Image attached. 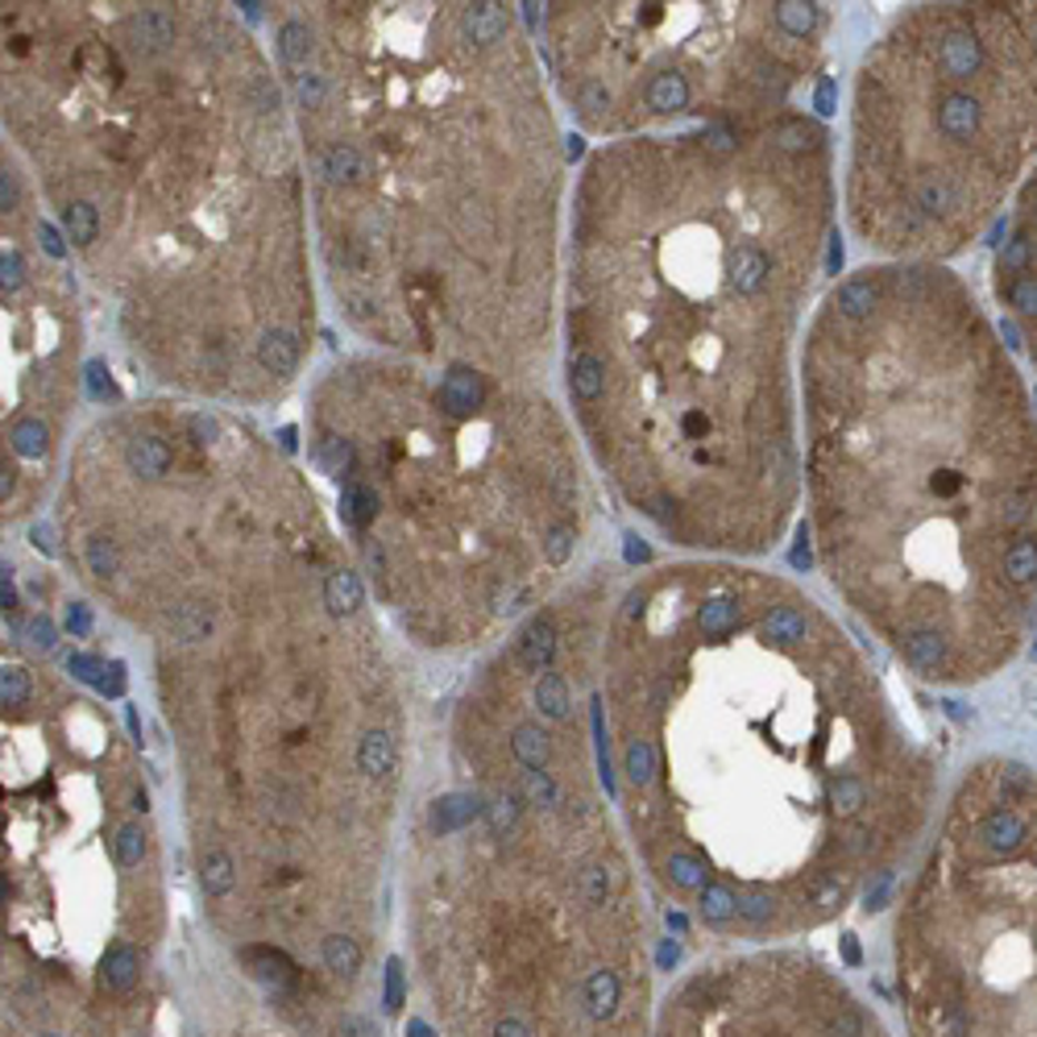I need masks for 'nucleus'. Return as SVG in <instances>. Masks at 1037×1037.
<instances>
[{
	"label": "nucleus",
	"mask_w": 1037,
	"mask_h": 1037,
	"mask_svg": "<svg viewBox=\"0 0 1037 1037\" xmlns=\"http://www.w3.org/2000/svg\"><path fill=\"white\" fill-rule=\"evenodd\" d=\"M809 117L623 141L577 191L569 391L676 544L768 552L797 494L793 340L830 229Z\"/></svg>",
	"instance_id": "2"
},
{
	"label": "nucleus",
	"mask_w": 1037,
	"mask_h": 1037,
	"mask_svg": "<svg viewBox=\"0 0 1037 1037\" xmlns=\"http://www.w3.org/2000/svg\"><path fill=\"white\" fill-rule=\"evenodd\" d=\"M822 4H561L565 92L602 134L676 117L760 125L818 62Z\"/></svg>",
	"instance_id": "6"
},
{
	"label": "nucleus",
	"mask_w": 1037,
	"mask_h": 1037,
	"mask_svg": "<svg viewBox=\"0 0 1037 1037\" xmlns=\"http://www.w3.org/2000/svg\"><path fill=\"white\" fill-rule=\"evenodd\" d=\"M436 403H441L444 415H473L477 407H486V378L470 366H453L441 378V391H436Z\"/></svg>",
	"instance_id": "8"
},
{
	"label": "nucleus",
	"mask_w": 1037,
	"mask_h": 1037,
	"mask_svg": "<svg viewBox=\"0 0 1037 1037\" xmlns=\"http://www.w3.org/2000/svg\"><path fill=\"white\" fill-rule=\"evenodd\" d=\"M141 979V950L138 946H108L100 959V991L108 996H125L134 991Z\"/></svg>",
	"instance_id": "11"
},
{
	"label": "nucleus",
	"mask_w": 1037,
	"mask_h": 1037,
	"mask_svg": "<svg viewBox=\"0 0 1037 1037\" xmlns=\"http://www.w3.org/2000/svg\"><path fill=\"white\" fill-rule=\"evenodd\" d=\"M1037 170V0L921 4L855 83V229L900 258H950Z\"/></svg>",
	"instance_id": "4"
},
{
	"label": "nucleus",
	"mask_w": 1037,
	"mask_h": 1037,
	"mask_svg": "<svg viewBox=\"0 0 1037 1037\" xmlns=\"http://www.w3.org/2000/svg\"><path fill=\"white\" fill-rule=\"evenodd\" d=\"M357 772L369 780H382L395 772V739L382 727H374V731H366L357 739Z\"/></svg>",
	"instance_id": "13"
},
{
	"label": "nucleus",
	"mask_w": 1037,
	"mask_h": 1037,
	"mask_svg": "<svg viewBox=\"0 0 1037 1037\" xmlns=\"http://www.w3.org/2000/svg\"><path fill=\"white\" fill-rule=\"evenodd\" d=\"M556 648H561V635H556L552 619H532L515 640V660L523 664V672H544L552 669Z\"/></svg>",
	"instance_id": "9"
},
{
	"label": "nucleus",
	"mask_w": 1037,
	"mask_h": 1037,
	"mask_svg": "<svg viewBox=\"0 0 1037 1037\" xmlns=\"http://www.w3.org/2000/svg\"><path fill=\"white\" fill-rule=\"evenodd\" d=\"M62 225H67V233H71V241L76 245H92L96 233H100L96 208L88 204V199H67V208H62Z\"/></svg>",
	"instance_id": "18"
},
{
	"label": "nucleus",
	"mask_w": 1037,
	"mask_h": 1037,
	"mask_svg": "<svg viewBox=\"0 0 1037 1037\" xmlns=\"http://www.w3.org/2000/svg\"><path fill=\"white\" fill-rule=\"evenodd\" d=\"M30 693H33L30 672L21 669V664H9V669H4V681H0V698H4V705L17 710V705L30 702Z\"/></svg>",
	"instance_id": "21"
},
{
	"label": "nucleus",
	"mask_w": 1037,
	"mask_h": 1037,
	"mask_svg": "<svg viewBox=\"0 0 1037 1037\" xmlns=\"http://www.w3.org/2000/svg\"><path fill=\"white\" fill-rule=\"evenodd\" d=\"M398 1005H403V962L395 959L386 967V1008L395 1013Z\"/></svg>",
	"instance_id": "22"
},
{
	"label": "nucleus",
	"mask_w": 1037,
	"mask_h": 1037,
	"mask_svg": "<svg viewBox=\"0 0 1037 1037\" xmlns=\"http://www.w3.org/2000/svg\"><path fill=\"white\" fill-rule=\"evenodd\" d=\"M112 847H117V863H121V868H141V859H146V834H141L138 822H125L121 830H117Z\"/></svg>",
	"instance_id": "19"
},
{
	"label": "nucleus",
	"mask_w": 1037,
	"mask_h": 1037,
	"mask_svg": "<svg viewBox=\"0 0 1037 1037\" xmlns=\"http://www.w3.org/2000/svg\"><path fill=\"white\" fill-rule=\"evenodd\" d=\"M0 270H4V290H17V287H21V258H17V254H4V261H0Z\"/></svg>",
	"instance_id": "23"
},
{
	"label": "nucleus",
	"mask_w": 1037,
	"mask_h": 1037,
	"mask_svg": "<svg viewBox=\"0 0 1037 1037\" xmlns=\"http://www.w3.org/2000/svg\"><path fill=\"white\" fill-rule=\"evenodd\" d=\"M30 635H33V643H38V648H55V626H50V619H33Z\"/></svg>",
	"instance_id": "24"
},
{
	"label": "nucleus",
	"mask_w": 1037,
	"mask_h": 1037,
	"mask_svg": "<svg viewBox=\"0 0 1037 1037\" xmlns=\"http://www.w3.org/2000/svg\"><path fill=\"white\" fill-rule=\"evenodd\" d=\"M320 962L336 976H357L362 971V942L353 934H328L320 942Z\"/></svg>",
	"instance_id": "15"
},
{
	"label": "nucleus",
	"mask_w": 1037,
	"mask_h": 1037,
	"mask_svg": "<svg viewBox=\"0 0 1037 1037\" xmlns=\"http://www.w3.org/2000/svg\"><path fill=\"white\" fill-rule=\"evenodd\" d=\"M897 988L909 1037H1037V768L959 777L905 888Z\"/></svg>",
	"instance_id": "5"
},
{
	"label": "nucleus",
	"mask_w": 1037,
	"mask_h": 1037,
	"mask_svg": "<svg viewBox=\"0 0 1037 1037\" xmlns=\"http://www.w3.org/2000/svg\"><path fill=\"white\" fill-rule=\"evenodd\" d=\"M602 656L626 826L702 926H826L921 839L938 793L930 739L797 585L660 569L619 597Z\"/></svg>",
	"instance_id": "1"
},
{
	"label": "nucleus",
	"mask_w": 1037,
	"mask_h": 1037,
	"mask_svg": "<svg viewBox=\"0 0 1037 1037\" xmlns=\"http://www.w3.org/2000/svg\"><path fill=\"white\" fill-rule=\"evenodd\" d=\"M254 357L266 374L275 378H290L295 366H299V336L290 328H266V333L254 340Z\"/></svg>",
	"instance_id": "10"
},
{
	"label": "nucleus",
	"mask_w": 1037,
	"mask_h": 1037,
	"mask_svg": "<svg viewBox=\"0 0 1037 1037\" xmlns=\"http://www.w3.org/2000/svg\"><path fill=\"white\" fill-rule=\"evenodd\" d=\"M42 245H47V254H55V258H59V254H62V245H59V233L50 229V225H42Z\"/></svg>",
	"instance_id": "25"
},
{
	"label": "nucleus",
	"mask_w": 1037,
	"mask_h": 1037,
	"mask_svg": "<svg viewBox=\"0 0 1037 1037\" xmlns=\"http://www.w3.org/2000/svg\"><path fill=\"white\" fill-rule=\"evenodd\" d=\"M125 465H129V473H138V477H162V473H170V465H175V453H170V444L162 441V436H150V432H141V436H134V441H125Z\"/></svg>",
	"instance_id": "12"
},
{
	"label": "nucleus",
	"mask_w": 1037,
	"mask_h": 1037,
	"mask_svg": "<svg viewBox=\"0 0 1037 1037\" xmlns=\"http://www.w3.org/2000/svg\"><path fill=\"white\" fill-rule=\"evenodd\" d=\"M809 498L830 585L934 685L1005 672L1037 626V412L971 287L859 270L806 349Z\"/></svg>",
	"instance_id": "3"
},
{
	"label": "nucleus",
	"mask_w": 1037,
	"mask_h": 1037,
	"mask_svg": "<svg viewBox=\"0 0 1037 1037\" xmlns=\"http://www.w3.org/2000/svg\"><path fill=\"white\" fill-rule=\"evenodd\" d=\"M312 30H307V21H287L283 30H278V55H283V62L287 67H307V59H312Z\"/></svg>",
	"instance_id": "17"
},
{
	"label": "nucleus",
	"mask_w": 1037,
	"mask_h": 1037,
	"mask_svg": "<svg viewBox=\"0 0 1037 1037\" xmlns=\"http://www.w3.org/2000/svg\"><path fill=\"white\" fill-rule=\"evenodd\" d=\"M9 441H13V448L21 457H42V448H47V427H42V419H17L13 432H9Z\"/></svg>",
	"instance_id": "20"
},
{
	"label": "nucleus",
	"mask_w": 1037,
	"mask_h": 1037,
	"mask_svg": "<svg viewBox=\"0 0 1037 1037\" xmlns=\"http://www.w3.org/2000/svg\"><path fill=\"white\" fill-rule=\"evenodd\" d=\"M83 556H88V569H92L100 581H112L121 573V544L112 535L96 532L83 540Z\"/></svg>",
	"instance_id": "16"
},
{
	"label": "nucleus",
	"mask_w": 1037,
	"mask_h": 1037,
	"mask_svg": "<svg viewBox=\"0 0 1037 1037\" xmlns=\"http://www.w3.org/2000/svg\"><path fill=\"white\" fill-rule=\"evenodd\" d=\"M656 1037H892L834 971L793 950H755L681 979Z\"/></svg>",
	"instance_id": "7"
},
{
	"label": "nucleus",
	"mask_w": 1037,
	"mask_h": 1037,
	"mask_svg": "<svg viewBox=\"0 0 1037 1037\" xmlns=\"http://www.w3.org/2000/svg\"><path fill=\"white\" fill-rule=\"evenodd\" d=\"M324 606H328V614H336V619H349V614L362 611V606H366V590H362L357 573H349V569L328 573V581H324Z\"/></svg>",
	"instance_id": "14"
}]
</instances>
